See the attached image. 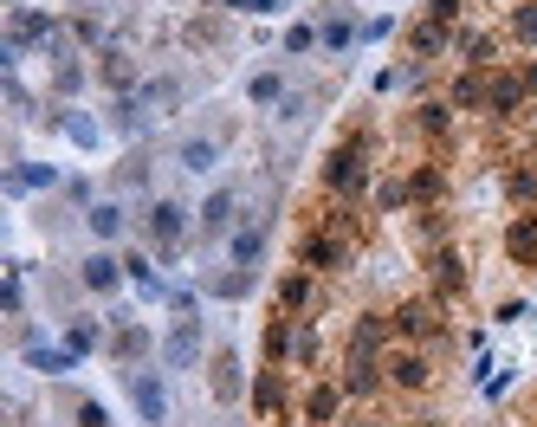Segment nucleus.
Returning <instances> with one entry per match:
<instances>
[{
    "instance_id": "1",
    "label": "nucleus",
    "mask_w": 537,
    "mask_h": 427,
    "mask_svg": "<svg viewBox=\"0 0 537 427\" xmlns=\"http://www.w3.org/2000/svg\"><path fill=\"white\" fill-rule=\"evenodd\" d=\"M143 233H149V246H156V253H175V246L188 240V208L175 195H156L143 208Z\"/></svg>"
},
{
    "instance_id": "2",
    "label": "nucleus",
    "mask_w": 537,
    "mask_h": 427,
    "mask_svg": "<svg viewBox=\"0 0 537 427\" xmlns=\"http://www.w3.org/2000/svg\"><path fill=\"white\" fill-rule=\"evenodd\" d=\"M233 227H240V188H214V195L195 208V233H201V246H214L220 233H233Z\"/></svg>"
},
{
    "instance_id": "3",
    "label": "nucleus",
    "mask_w": 537,
    "mask_h": 427,
    "mask_svg": "<svg viewBox=\"0 0 537 427\" xmlns=\"http://www.w3.org/2000/svg\"><path fill=\"white\" fill-rule=\"evenodd\" d=\"M324 188H337V195H363V188H369V156H363V143H343L337 156L324 162Z\"/></svg>"
},
{
    "instance_id": "4",
    "label": "nucleus",
    "mask_w": 537,
    "mask_h": 427,
    "mask_svg": "<svg viewBox=\"0 0 537 427\" xmlns=\"http://www.w3.org/2000/svg\"><path fill=\"white\" fill-rule=\"evenodd\" d=\"M130 402L149 427H169V382L156 369H130Z\"/></svg>"
},
{
    "instance_id": "5",
    "label": "nucleus",
    "mask_w": 537,
    "mask_h": 427,
    "mask_svg": "<svg viewBox=\"0 0 537 427\" xmlns=\"http://www.w3.org/2000/svg\"><path fill=\"white\" fill-rule=\"evenodd\" d=\"M162 363L169 369H195L201 363V318H175V330L162 337Z\"/></svg>"
},
{
    "instance_id": "6",
    "label": "nucleus",
    "mask_w": 537,
    "mask_h": 427,
    "mask_svg": "<svg viewBox=\"0 0 537 427\" xmlns=\"http://www.w3.org/2000/svg\"><path fill=\"white\" fill-rule=\"evenodd\" d=\"M130 279V266H123L117 253H91V259H78V285H85V292H117V285Z\"/></svg>"
},
{
    "instance_id": "7",
    "label": "nucleus",
    "mask_w": 537,
    "mask_h": 427,
    "mask_svg": "<svg viewBox=\"0 0 537 427\" xmlns=\"http://www.w3.org/2000/svg\"><path fill=\"white\" fill-rule=\"evenodd\" d=\"M130 98L143 104V117H169V110L188 98V85H182V78H143V85H136Z\"/></svg>"
},
{
    "instance_id": "8",
    "label": "nucleus",
    "mask_w": 537,
    "mask_h": 427,
    "mask_svg": "<svg viewBox=\"0 0 537 427\" xmlns=\"http://www.w3.org/2000/svg\"><path fill=\"white\" fill-rule=\"evenodd\" d=\"M110 356H117L123 369H143L149 356H156V337H149L143 324H130V318H123V324H117V337H110Z\"/></svg>"
},
{
    "instance_id": "9",
    "label": "nucleus",
    "mask_w": 537,
    "mask_h": 427,
    "mask_svg": "<svg viewBox=\"0 0 537 427\" xmlns=\"http://www.w3.org/2000/svg\"><path fill=\"white\" fill-rule=\"evenodd\" d=\"M227 253H233V266L259 272V259H266V220H240V227L227 233Z\"/></svg>"
},
{
    "instance_id": "10",
    "label": "nucleus",
    "mask_w": 537,
    "mask_h": 427,
    "mask_svg": "<svg viewBox=\"0 0 537 427\" xmlns=\"http://www.w3.org/2000/svg\"><path fill=\"white\" fill-rule=\"evenodd\" d=\"M59 26H52V13L46 7H13L7 13V39L13 46H33V39H52Z\"/></svg>"
},
{
    "instance_id": "11",
    "label": "nucleus",
    "mask_w": 537,
    "mask_h": 427,
    "mask_svg": "<svg viewBox=\"0 0 537 427\" xmlns=\"http://www.w3.org/2000/svg\"><path fill=\"white\" fill-rule=\"evenodd\" d=\"M298 259H305V272H337L343 259H350V246H343L337 233H311V240L298 246Z\"/></svg>"
},
{
    "instance_id": "12",
    "label": "nucleus",
    "mask_w": 537,
    "mask_h": 427,
    "mask_svg": "<svg viewBox=\"0 0 537 427\" xmlns=\"http://www.w3.org/2000/svg\"><path fill=\"white\" fill-rule=\"evenodd\" d=\"M382 369H389L395 389H428V382H434V369H428V356H421V350H395Z\"/></svg>"
},
{
    "instance_id": "13",
    "label": "nucleus",
    "mask_w": 537,
    "mask_h": 427,
    "mask_svg": "<svg viewBox=\"0 0 537 427\" xmlns=\"http://www.w3.org/2000/svg\"><path fill=\"white\" fill-rule=\"evenodd\" d=\"M337 408H343V382H311L305 389V421L311 427H337Z\"/></svg>"
},
{
    "instance_id": "14",
    "label": "nucleus",
    "mask_w": 537,
    "mask_h": 427,
    "mask_svg": "<svg viewBox=\"0 0 537 427\" xmlns=\"http://www.w3.org/2000/svg\"><path fill=\"white\" fill-rule=\"evenodd\" d=\"M98 85H104V91H123V98H130V91H136V65H130V52H117V46L98 52Z\"/></svg>"
},
{
    "instance_id": "15",
    "label": "nucleus",
    "mask_w": 537,
    "mask_h": 427,
    "mask_svg": "<svg viewBox=\"0 0 537 427\" xmlns=\"http://www.w3.org/2000/svg\"><path fill=\"white\" fill-rule=\"evenodd\" d=\"M505 253H512L518 266H537V208L518 214L512 227H505Z\"/></svg>"
},
{
    "instance_id": "16",
    "label": "nucleus",
    "mask_w": 537,
    "mask_h": 427,
    "mask_svg": "<svg viewBox=\"0 0 537 427\" xmlns=\"http://www.w3.org/2000/svg\"><path fill=\"white\" fill-rule=\"evenodd\" d=\"M330 7V20L318 26V46H330V52H343V46H356V33H363V26L350 20V13H343V0H324Z\"/></svg>"
},
{
    "instance_id": "17",
    "label": "nucleus",
    "mask_w": 537,
    "mask_h": 427,
    "mask_svg": "<svg viewBox=\"0 0 537 427\" xmlns=\"http://www.w3.org/2000/svg\"><path fill=\"white\" fill-rule=\"evenodd\" d=\"M395 330H402V337H434V330H440V311L428 305V298H408V305L395 311Z\"/></svg>"
},
{
    "instance_id": "18",
    "label": "nucleus",
    "mask_w": 537,
    "mask_h": 427,
    "mask_svg": "<svg viewBox=\"0 0 537 427\" xmlns=\"http://www.w3.org/2000/svg\"><path fill=\"white\" fill-rule=\"evenodd\" d=\"M376 389H382V369H376V356L350 350V369H343V395H376Z\"/></svg>"
},
{
    "instance_id": "19",
    "label": "nucleus",
    "mask_w": 537,
    "mask_h": 427,
    "mask_svg": "<svg viewBox=\"0 0 537 427\" xmlns=\"http://www.w3.org/2000/svg\"><path fill=\"white\" fill-rule=\"evenodd\" d=\"M208 382H214V402H240V356L220 350L214 369H208Z\"/></svg>"
},
{
    "instance_id": "20",
    "label": "nucleus",
    "mask_w": 537,
    "mask_h": 427,
    "mask_svg": "<svg viewBox=\"0 0 537 427\" xmlns=\"http://www.w3.org/2000/svg\"><path fill=\"white\" fill-rule=\"evenodd\" d=\"M175 162H182V169H195V175H208L214 162H220V136H188V143L175 149Z\"/></svg>"
},
{
    "instance_id": "21",
    "label": "nucleus",
    "mask_w": 537,
    "mask_h": 427,
    "mask_svg": "<svg viewBox=\"0 0 537 427\" xmlns=\"http://www.w3.org/2000/svg\"><path fill=\"white\" fill-rule=\"evenodd\" d=\"M85 227L98 233V240H117V233H123V208H117V201H91V208H85Z\"/></svg>"
},
{
    "instance_id": "22",
    "label": "nucleus",
    "mask_w": 537,
    "mask_h": 427,
    "mask_svg": "<svg viewBox=\"0 0 537 427\" xmlns=\"http://www.w3.org/2000/svg\"><path fill=\"white\" fill-rule=\"evenodd\" d=\"M201 285H208L214 298H246V292H253V272H246V266H233V272H208Z\"/></svg>"
},
{
    "instance_id": "23",
    "label": "nucleus",
    "mask_w": 537,
    "mask_h": 427,
    "mask_svg": "<svg viewBox=\"0 0 537 427\" xmlns=\"http://www.w3.org/2000/svg\"><path fill=\"white\" fill-rule=\"evenodd\" d=\"M246 98H253L259 110H266V104H285V78H279V72H253V78H246Z\"/></svg>"
},
{
    "instance_id": "24",
    "label": "nucleus",
    "mask_w": 537,
    "mask_h": 427,
    "mask_svg": "<svg viewBox=\"0 0 537 427\" xmlns=\"http://www.w3.org/2000/svg\"><path fill=\"white\" fill-rule=\"evenodd\" d=\"M518 104H525V78H492L486 110H499V117H505V110H518Z\"/></svg>"
},
{
    "instance_id": "25",
    "label": "nucleus",
    "mask_w": 537,
    "mask_h": 427,
    "mask_svg": "<svg viewBox=\"0 0 537 427\" xmlns=\"http://www.w3.org/2000/svg\"><path fill=\"white\" fill-rule=\"evenodd\" d=\"M440 46H447V26H434V20H421L415 33H408V52H415V59H434Z\"/></svg>"
},
{
    "instance_id": "26",
    "label": "nucleus",
    "mask_w": 537,
    "mask_h": 427,
    "mask_svg": "<svg viewBox=\"0 0 537 427\" xmlns=\"http://www.w3.org/2000/svg\"><path fill=\"white\" fill-rule=\"evenodd\" d=\"M486 91H492L486 78H479V72H466L460 85H453V98H447V104H453V110H479V104H486Z\"/></svg>"
},
{
    "instance_id": "27",
    "label": "nucleus",
    "mask_w": 537,
    "mask_h": 427,
    "mask_svg": "<svg viewBox=\"0 0 537 427\" xmlns=\"http://www.w3.org/2000/svg\"><path fill=\"white\" fill-rule=\"evenodd\" d=\"M279 305H285V311H305V305H311V272H292V279L279 285Z\"/></svg>"
},
{
    "instance_id": "28",
    "label": "nucleus",
    "mask_w": 537,
    "mask_h": 427,
    "mask_svg": "<svg viewBox=\"0 0 537 427\" xmlns=\"http://www.w3.org/2000/svg\"><path fill=\"white\" fill-rule=\"evenodd\" d=\"M434 279H440V292H460V285H466L460 253H440V259H434Z\"/></svg>"
},
{
    "instance_id": "29",
    "label": "nucleus",
    "mask_w": 537,
    "mask_h": 427,
    "mask_svg": "<svg viewBox=\"0 0 537 427\" xmlns=\"http://www.w3.org/2000/svg\"><path fill=\"white\" fill-rule=\"evenodd\" d=\"M253 408H259V415H272V408H279V376H272V369H259V382H253Z\"/></svg>"
},
{
    "instance_id": "30",
    "label": "nucleus",
    "mask_w": 537,
    "mask_h": 427,
    "mask_svg": "<svg viewBox=\"0 0 537 427\" xmlns=\"http://www.w3.org/2000/svg\"><path fill=\"white\" fill-rule=\"evenodd\" d=\"M65 350H78V356L98 350V324H91V318H72V330H65Z\"/></svg>"
},
{
    "instance_id": "31",
    "label": "nucleus",
    "mask_w": 537,
    "mask_h": 427,
    "mask_svg": "<svg viewBox=\"0 0 537 427\" xmlns=\"http://www.w3.org/2000/svg\"><path fill=\"white\" fill-rule=\"evenodd\" d=\"M72 363H78V350H33V369H46V376H65Z\"/></svg>"
},
{
    "instance_id": "32",
    "label": "nucleus",
    "mask_w": 537,
    "mask_h": 427,
    "mask_svg": "<svg viewBox=\"0 0 537 427\" xmlns=\"http://www.w3.org/2000/svg\"><path fill=\"white\" fill-rule=\"evenodd\" d=\"M440 195V169H415L408 175V201H434Z\"/></svg>"
},
{
    "instance_id": "33",
    "label": "nucleus",
    "mask_w": 537,
    "mask_h": 427,
    "mask_svg": "<svg viewBox=\"0 0 537 427\" xmlns=\"http://www.w3.org/2000/svg\"><path fill=\"white\" fill-rule=\"evenodd\" d=\"M505 195L512 201H537V169H512L505 175Z\"/></svg>"
},
{
    "instance_id": "34",
    "label": "nucleus",
    "mask_w": 537,
    "mask_h": 427,
    "mask_svg": "<svg viewBox=\"0 0 537 427\" xmlns=\"http://www.w3.org/2000/svg\"><path fill=\"white\" fill-rule=\"evenodd\" d=\"M285 350H292V324H285V318H272V324H266V356L279 363Z\"/></svg>"
},
{
    "instance_id": "35",
    "label": "nucleus",
    "mask_w": 537,
    "mask_h": 427,
    "mask_svg": "<svg viewBox=\"0 0 537 427\" xmlns=\"http://www.w3.org/2000/svg\"><path fill=\"white\" fill-rule=\"evenodd\" d=\"M350 350L376 356V350H382V324H376V318H363V324H356V337H350Z\"/></svg>"
},
{
    "instance_id": "36",
    "label": "nucleus",
    "mask_w": 537,
    "mask_h": 427,
    "mask_svg": "<svg viewBox=\"0 0 537 427\" xmlns=\"http://www.w3.org/2000/svg\"><path fill=\"white\" fill-rule=\"evenodd\" d=\"M512 33H518V46H537V0L512 13Z\"/></svg>"
},
{
    "instance_id": "37",
    "label": "nucleus",
    "mask_w": 537,
    "mask_h": 427,
    "mask_svg": "<svg viewBox=\"0 0 537 427\" xmlns=\"http://www.w3.org/2000/svg\"><path fill=\"white\" fill-rule=\"evenodd\" d=\"M460 52H466V65H486L492 59V39L486 33H460Z\"/></svg>"
},
{
    "instance_id": "38",
    "label": "nucleus",
    "mask_w": 537,
    "mask_h": 427,
    "mask_svg": "<svg viewBox=\"0 0 537 427\" xmlns=\"http://www.w3.org/2000/svg\"><path fill=\"white\" fill-rule=\"evenodd\" d=\"M292 356H298V363H305V369L318 363V330H311V324H305V330H298V337H292Z\"/></svg>"
},
{
    "instance_id": "39",
    "label": "nucleus",
    "mask_w": 537,
    "mask_h": 427,
    "mask_svg": "<svg viewBox=\"0 0 537 427\" xmlns=\"http://www.w3.org/2000/svg\"><path fill=\"white\" fill-rule=\"evenodd\" d=\"M117 182H123V188H143V182H149V156H130V162L117 169Z\"/></svg>"
},
{
    "instance_id": "40",
    "label": "nucleus",
    "mask_w": 537,
    "mask_h": 427,
    "mask_svg": "<svg viewBox=\"0 0 537 427\" xmlns=\"http://www.w3.org/2000/svg\"><path fill=\"white\" fill-rule=\"evenodd\" d=\"M447 110H453V104H421V117H415V123H421L428 136H440V130H447Z\"/></svg>"
},
{
    "instance_id": "41",
    "label": "nucleus",
    "mask_w": 537,
    "mask_h": 427,
    "mask_svg": "<svg viewBox=\"0 0 537 427\" xmlns=\"http://www.w3.org/2000/svg\"><path fill=\"white\" fill-rule=\"evenodd\" d=\"M318 46V26H292V33H285V52H311Z\"/></svg>"
},
{
    "instance_id": "42",
    "label": "nucleus",
    "mask_w": 537,
    "mask_h": 427,
    "mask_svg": "<svg viewBox=\"0 0 537 427\" xmlns=\"http://www.w3.org/2000/svg\"><path fill=\"white\" fill-rule=\"evenodd\" d=\"M65 136H72V143H98V123L91 117H65Z\"/></svg>"
},
{
    "instance_id": "43",
    "label": "nucleus",
    "mask_w": 537,
    "mask_h": 427,
    "mask_svg": "<svg viewBox=\"0 0 537 427\" xmlns=\"http://www.w3.org/2000/svg\"><path fill=\"white\" fill-rule=\"evenodd\" d=\"M0 305H7V318H20V311H26V292H20V279H7V292H0Z\"/></svg>"
},
{
    "instance_id": "44",
    "label": "nucleus",
    "mask_w": 537,
    "mask_h": 427,
    "mask_svg": "<svg viewBox=\"0 0 537 427\" xmlns=\"http://www.w3.org/2000/svg\"><path fill=\"white\" fill-rule=\"evenodd\" d=\"M220 7H240V13H279V0H220Z\"/></svg>"
},
{
    "instance_id": "45",
    "label": "nucleus",
    "mask_w": 537,
    "mask_h": 427,
    "mask_svg": "<svg viewBox=\"0 0 537 427\" xmlns=\"http://www.w3.org/2000/svg\"><path fill=\"white\" fill-rule=\"evenodd\" d=\"M453 13H460V0H434V7H428V20H434V26H447Z\"/></svg>"
},
{
    "instance_id": "46",
    "label": "nucleus",
    "mask_w": 537,
    "mask_h": 427,
    "mask_svg": "<svg viewBox=\"0 0 537 427\" xmlns=\"http://www.w3.org/2000/svg\"><path fill=\"white\" fill-rule=\"evenodd\" d=\"M78 427H104V408L98 402H78Z\"/></svg>"
},
{
    "instance_id": "47",
    "label": "nucleus",
    "mask_w": 537,
    "mask_h": 427,
    "mask_svg": "<svg viewBox=\"0 0 537 427\" xmlns=\"http://www.w3.org/2000/svg\"><path fill=\"white\" fill-rule=\"evenodd\" d=\"M518 78H525V91H537V65H525V72H518Z\"/></svg>"
},
{
    "instance_id": "48",
    "label": "nucleus",
    "mask_w": 537,
    "mask_h": 427,
    "mask_svg": "<svg viewBox=\"0 0 537 427\" xmlns=\"http://www.w3.org/2000/svg\"><path fill=\"white\" fill-rule=\"evenodd\" d=\"M343 427H363V421H343Z\"/></svg>"
}]
</instances>
